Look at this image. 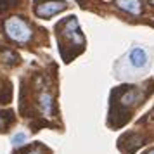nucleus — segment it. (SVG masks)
Masks as SVG:
<instances>
[{
    "mask_svg": "<svg viewBox=\"0 0 154 154\" xmlns=\"http://www.w3.org/2000/svg\"><path fill=\"white\" fill-rule=\"evenodd\" d=\"M4 29H5V35L12 42H17V43H26L33 36V31L29 28V24L19 16H12V17L5 19Z\"/></svg>",
    "mask_w": 154,
    "mask_h": 154,
    "instance_id": "obj_1",
    "label": "nucleus"
},
{
    "mask_svg": "<svg viewBox=\"0 0 154 154\" xmlns=\"http://www.w3.org/2000/svg\"><path fill=\"white\" fill-rule=\"evenodd\" d=\"M64 9H66V2H63V0H50V2H45V4L36 5L35 14L38 16V17L47 19V17H52V16L59 14Z\"/></svg>",
    "mask_w": 154,
    "mask_h": 154,
    "instance_id": "obj_2",
    "label": "nucleus"
},
{
    "mask_svg": "<svg viewBox=\"0 0 154 154\" xmlns=\"http://www.w3.org/2000/svg\"><path fill=\"white\" fill-rule=\"evenodd\" d=\"M66 29H64V33H66V38L69 40L73 45H82L83 43V38H82V29L78 26V21L75 16H71L69 21L64 24Z\"/></svg>",
    "mask_w": 154,
    "mask_h": 154,
    "instance_id": "obj_3",
    "label": "nucleus"
},
{
    "mask_svg": "<svg viewBox=\"0 0 154 154\" xmlns=\"http://www.w3.org/2000/svg\"><path fill=\"white\" fill-rule=\"evenodd\" d=\"M128 61H130V64H132L135 69H140V68H146L147 66L149 57H147V52L144 49L133 47V49L130 50V54H128Z\"/></svg>",
    "mask_w": 154,
    "mask_h": 154,
    "instance_id": "obj_4",
    "label": "nucleus"
},
{
    "mask_svg": "<svg viewBox=\"0 0 154 154\" xmlns=\"http://www.w3.org/2000/svg\"><path fill=\"white\" fill-rule=\"evenodd\" d=\"M38 107H40V111L49 118L50 114H52V107H54V97H52V94L47 90H43L40 95H38Z\"/></svg>",
    "mask_w": 154,
    "mask_h": 154,
    "instance_id": "obj_5",
    "label": "nucleus"
},
{
    "mask_svg": "<svg viewBox=\"0 0 154 154\" xmlns=\"http://www.w3.org/2000/svg\"><path fill=\"white\" fill-rule=\"evenodd\" d=\"M116 5L121 11H125L128 14L139 16L142 12V5H140V0H116Z\"/></svg>",
    "mask_w": 154,
    "mask_h": 154,
    "instance_id": "obj_6",
    "label": "nucleus"
},
{
    "mask_svg": "<svg viewBox=\"0 0 154 154\" xmlns=\"http://www.w3.org/2000/svg\"><path fill=\"white\" fill-rule=\"evenodd\" d=\"M140 97H142V94H140L137 88H130L128 92H125V94L121 95L119 102L123 106H132V104H135V102H139Z\"/></svg>",
    "mask_w": 154,
    "mask_h": 154,
    "instance_id": "obj_7",
    "label": "nucleus"
},
{
    "mask_svg": "<svg viewBox=\"0 0 154 154\" xmlns=\"http://www.w3.org/2000/svg\"><path fill=\"white\" fill-rule=\"evenodd\" d=\"M12 119V112L11 111H0V132H5L7 123Z\"/></svg>",
    "mask_w": 154,
    "mask_h": 154,
    "instance_id": "obj_8",
    "label": "nucleus"
},
{
    "mask_svg": "<svg viewBox=\"0 0 154 154\" xmlns=\"http://www.w3.org/2000/svg\"><path fill=\"white\" fill-rule=\"evenodd\" d=\"M26 140H28V133L19 132V133H16L14 137H12V146H14V147H19V146H23Z\"/></svg>",
    "mask_w": 154,
    "mask_h": 154,
    "instance_id": "obj_9",
    "label": "nucleus"
},
{
    "mask_svg": "<svg viewBox=\"0 0 154 154\" xmlns=\"http://www.w3.org/2000/svg\"><path fill=\"white\" fill-rule=\"evenodd\" d=\"M2 61H5V63H16L17 61V56H16L14 52H11L9 49H5L2 52Z\"/></svg>",
    "mask_w": 154,
    "mask_h": 154,
    "instance_id": "obj_10",
    "label": "nucleus"
},
{
    "mask_svg": "<svg viewBox=\"0 0 154 154\" xmlns=\"http://www.w3.org/2000/svg\"><path fill=\"white\" fill-rule=\"evenodd\" d=\"M16 4H17V0H0V12H4L9 7H14Z\"/></svg>",
    "mask_w": 154,
    "mask_h": 154,
    "instance_id": "obj_11",
    "label": "nucleus"
},
{
    "mask_svg": "<svg viewBox=\"0 0 154 154\" xmlns=\"http://www.w3.org/2000/svg\"><path fill=\"white\" fill-rule=\"evenodd\" d=\"M26 154H42V149H38V147H33V149H29Z\"/></svg>",
    "mask_w": 154,
    "mask_h": 154,
    "instance_id": "obj_12",
    "label": "nucleus"
},
{
    "mask_svg": "<svg viewBox=\"0 0 154 154\" xmlns=\"http://www.w3.org/2000/svg\"><path fill=\"white\" fill-rule=\"evenodd\" d=\"M146 154H154V149H151V151H147Z\"/></svg>",
    "mask_w": 154,
    "mask_h": 154,
    "instance_id": "obj_13",
    "label": "nucleus"
}]
</instances>
